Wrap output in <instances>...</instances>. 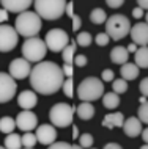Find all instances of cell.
Returning a JSON list of instances; mask_svg holds the SVG:
<instances>
[{"instance_id": "d4e9b609", "label": "cell", "mask_w": 148, "mask_h": 149, "mask_svg": "<svg viewBox=\"0 0 148 149\" xmlns=\"http://www.w3.org/2000/svg\"><path fill=\"white\" fill-rule=\"evenodd\" d=\"M90 21L95 24V25H101V24L107 22V14L102 8H95L90 13Z\"/></svg>"}, {"instance_id": "8992f818", "label": "cell", "mask_w": 148, "mask_h": 149, "mask_svg": "<svg viewBox=\"0 0 148 149\" xmlns=\"http://www.w3.org/2000/svg\"><path fill=\"white\" fill-rule=\"evenodd\" d=\"M46 54H47V46L44 39L38 38V36L25 39L22 44V55L29 63H36V64L41 63V60L46 57Z\"/></svg>"}, {"instance_id": "6f0895ef", "label": "cell", "mask_w": 148, "mask_h": 149, "mask_svg": "<svg viewBox=\"0 0 148 149\" xmlns=\"http://www.w3.org/2000/svg\"><path fill=\"white\" fill-rule=\"evenodd\" d=\"M25 149H27V148H25Z\"/></svg>"}, {"instance_id": "c3c4849f", "label": "cell", "mask_w": 148, "mask_h": 149, "mask_svg": "<svg viewBox=\"0 0 148 149\" xmlns=\"http://www.w3.org/2000/svg\"><path fill=\"white\" fill-rule=\"evenodd\" d=\"M142 138H143V141H145V144H148V127L142 130Z\"/></svg>"}, {"instance_id": "9a60e30c", "label": "cell", "mask_w": 148, "mask_h": 149, "mask_svg": "<svg viewBox=\"0 0 148 149\" xmlns=\"http://www.w3.org/2000/svg\"><path fill=\"white\" fill-rule=\"evenodd\" d=\"M0 5L2 8L6 11V13H24V11H27L29 8L33 5V3L30 2V0H2L0 2Z\"/></svg>"}, {"instance_id": "74e56055", "label": "cell", "mask_w": 148, "mask_h": 149, "mask_svg": "<svg viewBox=\"0 0 148 149\" xmlns=\"http://www.w3.org/2000/svg\"><path fill=\"white\" fill-rule=\"evenodd\" d=\"M139 90H140L142 96H145V97H148V77H145L140 82V85H139Z\"/></svg>"}, {"instance_id": "8d00e7d4", "label": "cell", "mask_w": 148, "mask_h": 149, "mask_svg": "<svg viewBox=\"0 0 148 149\" xmlns=\"http://www.w3.org/2000/svg\"><path fill=\"white\" fill-rule=\"evenodd\" d=\"M114 71L112 69H104L101 77H102V82H114Z\"/></svg>"}, {"instance_id": "d6a6232c", "label": "cell", "mask_w": 148, "mask_h": 149, "mask_svg": "<svg viewBox=\"0 0 148 149\" xmlns=\"http://www.w3.org/2000/svg\"><path fill=\"white\" fill-rule=\"evenodd\" d=\"M62 90H63V93H65L66 97H73V94H74V82H73V79H66L65 82H63Z\"/></svg>"}, {"instance_id": "9c48e42d", "label": "cell", "mask_w": 148, "mask_h": 149, "mask_svg": "<svg viewBox=\"0 0 148 149\" xmlns=\"http://www.w3.org/2000/svg\"><path fill=\"white\" fill-rule=\"evenodd\" d=\"M18 41H19V35L14 27L2 24L0 25V52H3V54L11 52L18 46Z\"/></svg>"}, {"instance_id": "1f68e13d", "label": "cell", "mask_w": 148, "mask_h": 149, "mask_svg": "<svg viewBox=\"0 0 148 149\" xmlns=\"http://www.w3.org/2000/svg\"><path fill=\"white\" fill-rule=\"evenodd\" d=\"M137 118L140 119L142 124H148V102L142 104L137 110Z\"/></svg>"}, {"instance_id": "7bdbcfd3", "label": "cell", "mask_w": 148, "mask_h": 149, "mask_svg": "<svg viewBox=\"0 0 148 149\" xmlns=\"http://www.w3.org/2000/svg\"><path fill=\"white\" fill-rule=\"evenodd\" d=\"M133 16H134V17H135V19H140V17H142V16H145V13H143V10H142V8H139V6H135V8H134V10H133Z\"/></svg>"}, {"instance_id": "5b68a950", "label": "cell", "mask_w": 148, "mask_h": 149, "mask_svg": "<svg viewBox=\"0 0 148 149\" xmlns=\"http://www.w3.org/2000/svg\"><path fill=\"white\" fill-rule=\"evenodd\" d=\"M66 3L68 2H65V0H38L33 5H35V10H36V14L41 19L55 21L65 13Z\"/></svg>"}, {"instance_id": "4dcf8cb0", "label": "cell", "mask_w": 148, "mask_h": 149, "mask_svg": "<svg viewBox=\"0 0 148 149\" xmlns=\"http://www.w3.org/2000/svg\"><path fill=\"white\" fill-rule=\"evenodd\" d=\"M79 141H81V144H79V146H81L82 149H90L91 146H93V135L91 134H82L81 136H79Z\"/></svg>"}, {"instance_id": "52a82bcc", "label": "cell", "mask_w": 148, "mask_h": 149, "mask_svg": "<svg viewBox=\"0 0 148 149\" xmlns=\"http://www.w3.org/2000/svg\"><path fill=\"white\" fill-rule=\"evenodd\" d=\"M74 110H76V107H71L69 104H65V102L55 104L49 110L51 124L55 127H62V129L68 127L69 124H73Z\"/></svg>"}, {"instance_id": "db71d44e", "label": "cell", "mask_w": 148, "mask_h": 149, "mask_svg": "<svg viewBox=\"0 0 148 149\" xmlns=\"http://www.w3.org/2000/svg\"><path fill=\"white\" fill-rule=\"evenodd\" d=\"M145 19H147V24H148V11L145 13Z\"/></svg>"}, {"instance_id": "d590c367", "label": "cell", "mask_w": 148, "mask_h": 149, "mask_svg": "<svg viewBox=\"0 0 148 149\" xmlns=\"http://www.w3.org/2000/svg\"><path fill=\"white\" fill-rule=\"evenodd\" d=\"M87 63H88V58H87L85 55H77V57H74V64L77 68L87 66Z\"/></svg>"}, {"instance_id": "5bb4252c", "label": "cell", "mask_w": 148, "mask_h": 149, "mask_svg": "<svg viewBox=\"0 0 148 149\" xmlns=\"http://www.w3.org/2000/svg\"><path fill=\"white\" fill-rule=\"evenodd\" d=\"M131 38L135 46L147 47L148 46V24L147 22H137L131 27Z\"/></svg>"}, {"instance_id": "8fae6325", "label": "cell", "mask_w": 148, "mask_h": 149, "mask_svg": "<svg viewBox=\"0 0 148 149\" xmlns=\"http://www.w3.org/2000/svg\"><path fill=\"white\" fill-rule=\"evenodd\" d=\"M30 72H32V66L24 57L22 58H14L13 61L10 63L8 74H10L14 80H24L25 77H30Z\"/></svg>"}, {"instance_id": "f907efd6", "label": "cell", "mask_w": 148, "mask_h": 149, "mask_svg": "<svg viewBox=\"0 0 148 149\" xmlns=\"http://www.w3.org/2000/svg\"><path fill=\"white\" fill-rule=\"evenodd\" d=\"M139 100H140V105H142V104H145V102H148L145 96H140V97H139Z\"/></svg>"}, {"instance_id": "836d02e7", "label": "cell", "mask_w": 148, "mask_h": 149, "mask_svg": "<svg viewBox=\"0 0 148 149\" xmlns=\"http://www.w3.org/2000/svg\"><path fill=\"white\" fill-rule=\"evenodd\" d=\"M110 41V38L107 36V33L104 31V33H98L96 36H95V42L98 44V46H107Z\"/></svg>"}, {"instance_id": "f1b7e54d", "label": "cell", "mask_w": 148, "mask_h": 149, "mask_svg": "<svg viewBox=\"0 0 148 149\" xmlns=\"http://www.w3.org/2000/svg\"><path fill=\"white\" fill-rule=\"evenodd\" d=\"M112 90L117 94H123V93L128 91V82L125 79H117L112 82Z\"/></svg>"}, {"instance_id": "30bf717a", "label": "cell", "mask_w": 148, "mask_h": 149, "mask_svg": "<svg viewBox=\"0 0 148 149\" xmlns=\"http://www.w3.org/2000/svg\"><path fill=\"white\" fill-rule=\"evenodd\" d=\"M16 80L6 72H0V104H5L16 96Z\"/></svg>"}, {"instance_id": "d6986e66", "label": "cell", "mask_w": 148, "mask_h": 149, "mask_svg": "<svg viewBox=\"0 0 148 149\" xmlns=\"http://www.w3.org/2000/svg\"><path fill=\"white\" fill-rule=\"evenodd\" d=\"M128 58H129V52L126 50V47L123 46H117L114 47L110 52V60L114 61L115 64H126L128 63Z\"/></svg>"}, {"instance_id": "7a4b0ae2", "label": "cell", "mask_w": 148, "mask_h": 149, "mask_svg": "<svg viewBox=\"0 0 148 149\" xmlns=\"http://www.w3.org/2000/svg\"><path fill=\"white\" fill-rule=\"evenodd\" d=\"M43 27V19L35 13V11H24L16 17L14 29L18 31L19 36H25L29 38H35Z\"/></svg>"}, {"instance_id": "2e32d148", "label": "cell", "mask_w": 148, "mask_h": 149, "mask_svg": "<svg viewBox=\"0 0 148 149\" xmlns=\"http://www.w3.org/2000/svg\"><path fill=\"white\" fill-rule=\"evenodd\" d=\"M36 104H38V97H36V93L35 91L25 90L18 96V105L22 110H32Z\"/></svg>"}, {"instance_id": "ac0fdd59", "label": "cell", "mask_w": 148, "mask_h": 149, "mask_svg": "<svg viewBox=\"0 0 148 149\" xmlns=\"http://www.w3.org/2000/svg\"><path fill=\"white\" fill-rule=\"evenodd\" d=\"M102 126L106 129L123 127L125 126V116H123V113H120V111H117V113H109V115L104 116Z\"/></svg>"}, {"instance_id": "ab89813d", "label": "cell", "mask_w": 148, "mask_h": 149, "mask_svg": "<svg viewBox=\"0 0 148 149\" xmlns=\"http://www.w3.org/2000/svg\"><path fill=\"white\" fill-rule=\"evenodd\" d=\"M73 21V30L74 31H77L79 29H81V25H82V21H81V17H79L77 14H74V17L71 19Z\"/></svg>"}, {"instance_id": "f5cc1de1", "label": "cell", "mask_w": 148, "mask_h": 149, "mask_svg": "<svg viewBox=\"0 0 148 149\" xmlns=\"http://www.w3.org/2000/svg\"><path fill=\"white\" fill-rule=\"evenodd\" d=\"M140 149H148V144H143V146H142Z\"/></svg>"}, {"instance_id": "ee69618b", "label": "cell", "mask_w": 148, "mask_h": 149, "mask_svg": "<svg viewBox=\"0 0 148 149\" xmlns=\"http://www.w3.org/2000/svg\"><path fill=\"white\" fill-rule=\"evenodd\" d=\"M6 21H8V13L3 10V8H0V25H2L3 22H6Z\"/></svg>"}, {"instance_id": "e0dca14e", "label": "cell", "mask_w": 148, "mask_h": 149, "mask_svg": "<svg viewBox=\"0 0 148 149\" xmlns=\"http://www.w3.org/2000/svg\"><path fill=\"white\" fill-rule=\"evenodd\" d=\"M123 130H125V134L128 136H131V138H135V136L142 135V123L140 119L137 118V116H131V118H128L125 121V126H123Z\"/></svg>"}, {"instance_id": "ffe728a7", "label": "cell", "mask_w": 148, "mask_h": 149, "mask_svg": "<svg viewBox=\"0 0 148 149\" xmlns=\"http://www.w3.org/2000/svg\"><path fill=\"white\" fill-rule=\"evenodd\" d=\"M76 113H77V116L83 121H88L95 116V107L91 105L90 102H82L81 105L76 107Z\"/></svg>"}, {"instance_id": "f546056e", "label": "cell", "mask_w": 148, "mask_h": 149, "mask_svg": "<svg viewBox=\"0 0 148 149\" xmlns=\"http://www.w3.org/2000/svg\"><path fill=\"white\" fill-rule=\"evenodd\" d=\"M21 140H22V146L27 148V149H32L35 144H36V135H33L32 132L24 134V135L21 136Z\"/></svg>"}, {"instance_id": "f6af8a7d", "label": "cell", "mask_w": 148, "mask_h": 149, "mask_svg": "<svg viewBox=\"0 0 148 149\" xmlns=\"http://www.w3.org/2000/svg\"><path fill=\"white\" fill-rule=\"evenodd\" d=\"M137 6L142 8L143 11H148V0H139V2H137Z\"/></svg>"}, {"instance_id": "11a10c76", "label": "cell", "mask_w": 148, "mask_h": 149, "mask_svg": "<svg viewBox=\"0 0 148 149\" xmlns=\"http://www.w3.org/2000/svg\"><path fill=\"white\" fill-rule=\"evenodd\" d=\"M0 149H5V148H3V146H0Z\"/></svg>"}, {"instance_id": "4316f807", "label": "cell", "mask_w": 148, "mask_h": 149, "mask_svg": "<svg viewBox=\"0 0 148 149\" xmlns=\"http://www.w3.org/2000/svg\"><path fill=\"white\" fill-rule=\"evenodd\" d=\"M76 50H77V44H76V42H71L68 47H65V50L62 52V57H63L65 64H71V66H73V63H74V52Z\"/></svg>"}, {"instance_id": "b9f144b4", "label": "cell", "mask_w": 148, "mask_h": 149, "mask_svg": "<svg viewBox=\"0 0 148 149\" xmlns=\"http://www.w3.org/2000/svg\"><path fill=\"white\" fill-rule=\"evenodd\" d=\"M106 3H107V6H110V8H120L125 2H123V0H107Z\"/></svg>"}, {"instance_id": "7402d4cb", "label": "cell", "mask_w": 148, "mask_h": 149, "mask_svg": "<svg viewBox=\"0 0 148 149\" xmlns=\"http://www.w3.org/2000/svg\"><path fill=\"white\" fill-rule=\"evenodd\" d=\"M134 61H135V64H137L139 69H140V68L147 69L148 68V46L137 49V52L134 54Z\"/></svg>"}, {"instance_id": "603a6c76", "label": "cell", "mask_w": 148, "mask_h": 149, "mask_svg": "<svg viewBox=\"0 0 148 149\" xmlns=\"http://www.w3.org/2000/svg\"><path fill=\"white\" fill-rule=\"evenodd\" d=\"M102 104L106 108H109V110H114V108H117L120 105V96L117 93L110 91V93H104L102 96Z\"/></svg>"}, {"instance_id": "e575fe53", "label": "cell", "mask_w": 148, "mask_h": 149, "mask_svg": "<svg viewBox=\"0 0 148 149\" xmlns=\"http://www.w3.org/2000/svg\"><path fill=\"white\" fill-rule=\"evenodd\" d=\"M49 149H74L73 144L66 143V141H55L54 144H51Z\"/></svg>"}, {"instance_id": "816d5d0a", "label": "cell", "mask_w": 148, "mask_h": 149, "mask_svg": "<svg viewBox=\"0 0 148 149\" xmlns=\"http://www.w3.org/2000/svg\"><path fill=\"white\" fill-rule=\"evenodd\" d=\"M73 148H74V149H82L81 146H79V144H73Z\"/></svg>"}, {"instance_id": "681fc988", "label": "cell", "mask_w": 148, "mask_h": 149, "mask_svg": "<svg viewBox=\"0 0 148 149\" xmlns=\"http://www.w3.org/2000/svg\"><path fill=\"white\" fill-rule=\"evenodd\" d=\"M73 138H79V129L77 127H73Z\"/></svg>"}, {"instance_id": "277c9868", "label": "cell", "mask_w": 148, "mask_h": 149, "mask_svg": "<svg viewBox=\"0 0 148 149\" xmlns=\"http://www.w3.org/2000/svg\"><path fill=\"white\" fill-rule=\"evenodd\" d=\"M104 25H106L107 36L114 41H120V39L126 38L131 33V27H133L129 19L123 14H114L110 17H107V22Z\"/></svg>"}, {"instance_id": "f35d334b", "label": "cell", "mask_w": 148, "mask_h": 149, "mask_svg": "<svg viewBox=\"0 0 148 149\" xmlns=\"http://www.w3.org/2000/svg\"><path fill=\"white\" fill-rule=\"evenodd\" d=\"M62 71H63V75H65V77L73 79V66H71V64H63Z\"/></svg>"}, {"instance_id": "7dc6e473", "label": "cell", "mask_w": 148, "mask_h": 149, "mask_svg": "<svg viewBox=\"0 0 148 149\" xmlns=\"http://www.w3.org/2000/svg\"><path fill=\"white\" fill-rule=\"evenodd\" d=\"M126 50H128V52H129V54H131V52H133V54H135V52H137V46H135V44H134V42H131V44H129V46H128V47H126Z\"/></svg>"}, {"instance_id": "83f0119b", "label": "cell", "mask_w": 148, "mask_h": 149, "mask_svg": "<svg viewBox=\"0 0 148 149\" xmlns=\"http://www.w3.org/2000/svg\"><path fill=\"white\" fill-rule=\"evenodd\" d=\"M93 42V36H91L88 31H81L77 35V39H76V44H79L81 47H87Z\"/></svg>"}, {"instance_id": "bcb514c9", "label": "cell", "mask_w": 148, "mask_h": 149, "mask_svg": "<svg viewBox=\"0 0 148 149\" xmlns=\"http://www.w3.org/2000/svg\"><path fill=\"white\" fill-rule=\"evenodd\" d=\"M102 149H123L121 146H120L118 143H107L106 146H104Z\"/></svg>"}, {"instance_id": "4fadbf2b", "label": "cell", "mask_w": 148, "mask_h": 149, "mask_svg": "<svg viewBox=\"0 0 148 149\" xmlns=\"http://www.w3.org/2000/svg\"><path fill=\"white\" fill-rule=\"evenodd\" d=\"M35 135H36V141L44 144V146H51L57 140V130L52 124H39Z\"/></svg>"}, {"instance_id": "3957f363", "label": "cell", "mask_w": 148, "mask_h": 149, "mask_svg": "<svg viewBox=\"0 0 148 149\" xmlns=\"http://www.w3.org/2000/svg\"><path fill=\"white\" fill-rule=\"evenodd\" d=\"M104 96V83L96 77L83 79L77 86V97L82 102H93Z\"/></svg>"}, {"instance_id": "44dd1931", "label": "cell", "mask_w": 148, "mask_h": 149, "mask_svg": "<svg viewBox=\"0 0 148 149\" xmlns=\"http://www.w3.org/2000/svg\"><path fill=\"white\" fill-rule=\"evenodd\" d=\"M120 74H121V79H125L126 82L128 80H134V79H137V75H139V68L135 63H126L121 66Z\"/></svg>"}, {"instance_id": "60d3db41", "label": "cell", "mask_w": 148, "mask_h": 149, "mask_svg": "<svg viewBox=\"0 0 148 149\" xmlns=\"http://www.w3.org/2000/svg\"><path fill=\"white\" fill-rule=\"evenodd\" d=\"M65 13H66V16H69L71 19L74 17V3H73V2H68V3H66V10H65Z\"/></svg>"}, {"instance_id": "7c38bea8", "label": "cell", "mask_w": 148, "mask_h": 149, "mask_svg": "<svg viewBox=\"0 0 148 149\" xmlns=\"http://www.w3.org/2000/svg\"><path fill=\"white\" fill-rule=\"evenodd\" d=\"M16 127H19L21 130L27 132H32L33 129H36V124H38V118L33 111L30 110H22L21 113L16 116Z\"/></svg>"}, {"instance_id": "cb8c5ba5", "label": "cell", "mask_w": 148, "mask_h": 149, "mask_svg": "<svg viewBox=\"0 0 148 149\" xmlns=\"http://www.w3.org/2000/svg\"><path fill=\"white\" fill-rule=\"evenodd\" d=\"M14 127H16V121L11 118V116H3V118H0V132H2V134H6V135L13 134Z\"/></svg>"}, {"instance_id": "484cf974", "label": "cell", "mask_w": 148, "mask_h": 149, "mask_svg": "<svg viewBox=\"0 0 148 149\" xmlns=\"http://www.w3.org/2000/svg\"><path fill=\"white\" fill-rule=\"evenodd\" d=\"M22 148V140L21 135L18 134H10L5 138V149H21Z\"/></svg>"}, {"instance_id": "ba28073f", "label": "cell", "mask_w": 148, "mask_h": 149, "mask_svg": "<svg viewBox=\"0 0 148 149\" xmlns=\"http://www.w3.org/2000/svg\"><path fill=\"white\" fill-rule=\"evenodd\" d=\"M44 42L47 49L52 52H63L65 47L69 46V36L62 29H52L46 33Z\"/></svg>"}, {"instance_id": "6da1fadb", "label": "cell", "mask_w": 148, "mask_h": 149, "mask_svg": "<svg viewBox=\"0 0 148 149\" xmlns=\"http://www.w3.org/2000/svg\"><path fill=\"white\" fill-rule=\"evenodd\" d=\"M65 75L62 68L54 61H41L35 64L30 72V85L39 94H54L62 90Z\"/></svg>"}, {"instance_id": "9f6ffc18", "label": "cell", "mask_w": 148, "mask_h": 149, "mask_svg": "<svg viewBox=\"0 0 148 149\" xmlns=\"http://www.w3.org/2000/svg\"><path fill=\"white\" fill-rule=\"evenodd\" d=\"M90 149H91V148H90Z\"/></svg>"}]
</instances>
